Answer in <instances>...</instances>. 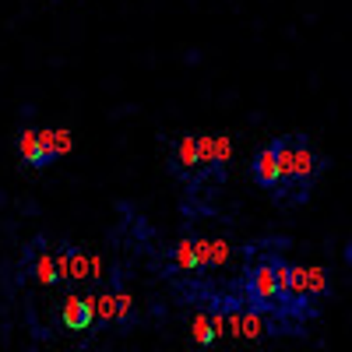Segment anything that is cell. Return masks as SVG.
Listing matches in <instances>:
<instances>
[{"instance_id": "cell-5", "label": "cell", "mask_w": 352, "mask_h": 352, "mask_svg": "<svg viewBox=\"0 0 352 352\" xmlns=\"http://www.w3.org/2000/svg\"><path fill=\"white\" fill-rule=\"evenodd\" d=\"M324 272L320 268H292V278H289V296L292 300H303V296H317L324 292Z\"/></svg>"}, {"instance_id": "cell-6", "label": "cell", "mask_w": 352, "mask_h": 352, "mask_svg": "<svg viewBox=\"0 0 352 352\" xmlns=\"http://www.w3.org/2000/svg\"><path fill=\"white\" fill-rule=\"evenodd\" d=\"M18 152H21V159L28 162V166H50V155H46V148H43V138H39V131H21V138H18Z\"/></svg>"}, {"instance_id": "cell-1", "label": "cell", "mask_w": 352, "mask_h": 352, "mask_svg": "<svg viewBox=\"0 0 352 352\" xmlns=\"http://www.w3.org/2000/svg\"><path fill=\"white\" fill-rule=\"evenodd\" d=\"M289 278H292V268L285 261H268V264H261V268H254L247 292L257 307H272V303L289 296Z\"/></svg>"}, {"instance_id": "cell-7", "label": "cell", "mask_w": 352, "mask_h": 352, "mask_svg": "<svg viewBox=\"0 0 352 352\" xmlns=\"http://www.w3.org/2000/svg\"><path fill=\"white\" fill-rule=\"evenodd\" d=\"M39 138H43V148H46L50 162L71 152V131H64V127H53V131L46 127V131H39Z\"/></svg>"}, {"instance_id": "cell-14", "label": "cell", "mask_w": 352, "mask_h": 352, "mask_svg": "<svg viewBox=\"0 0 352 352\" xmlns=\"http://www.w3.org/2000/svg\"><path fill=\"white\" fill-rule=\"evenodd\" d=\"M56 275H60V278H71V254H60V257H56Z\"/></svg>"}, {"instance_id": "cell-10", "label": "cell", "mask_w": 352, "mask_h": 352, "mask_svg": "<svg viewBox=\"0 0 352 352\" xmlns=\"http://www.w3.org/2000/svg\"><path fill=\"white\" fill-rule=\"evenodd\" d=\"M96 317H102V320H124L120 292H116V296H99V300H96Z\"/></svg>"}, {"instance_id": "cell-4", "label": "cell", "mask_w": 352, "mask_h": 352, "mask_svg": "<svg viewBox=\"0 0 352 352\" xmlns=\"http://www.w3.org/2000/svg\"><path fill=\"white\" fill-rule=\"evenodd\" d=\"M254 180H257L261 187L282 184V162H278V152H275V141L264 144V148L254 155Z\"/></svg>"}, {"instance_id": "cell-9", "label": "cell", "mask_w": 352, "mask_h": 352, "mask_svg": "<svg viewBox=\"0 0 352 352\" xmlns=\"http://www.w3.org/2000/svg\"><path fill=\"white\" fill-rule=\"evenodd\" d=\"M176 162H180V169H194L201 162V152H197V138H184L180 144H176Z\"/></svg>"}, {"instance_id": "cell-12", "label": "cell", "mask_w": 352, "mask_h": 352, "mask_svg": "<svg viewBox=\"0 0 352 352\" xmlns=\"http://www.w3.org/2000/svg\"><path fill=\"white\" fill-rule=\"evenodd\" d=\"M36 282L39 285H53L56 278H60V275H56V257H50V254H39L36 257Z\"/></svg>"}, {"instance_id": "cell-8", "label": "cell", "mask_w": 352, "mask_h": 352, "mask_svg": "<svg viewBox=\"0 0 352 352\" xmlns=\"http://www.w3.org/2000/svg\"><path fill=\"white\" fill-rule=\"evenodd\" d=\"M173 264H176V268H184V272H190V268H201L197 240H184V243H176V250H173Z\"/></svg>"}, {"instance_id": "cell-11", "label": "cell", "mask_w": 352, "mask_h": 352, "mask_svg": "<svg viewBox=\"0 0 352 352\" xmlns=\"http://www.w3.org/2000/svg\"><path fill=\"white\" fill-rule=\"evenodd\" d=\"M190 335H194V342H197V345H212V342L219 338V335H215V328H212V317H208V314H197V317H194Z\"/></svg>"}, {"instance_id": "cell-2", "label": "cell", "mask_w": 352, "mask_h": 352, "mask_svg": "<svg viewBox=\"0 0 352 352\" xmlns=\"http://www.w3.org/2000/svg\"><path fill=\"white\" fill-rule=\"evenodd\" d=\"M275 152H278V162H282V180H310L314 169H317V159L310 152V144L303 138H289V141H275Z\"/></svg>"}, {"instance_id": "cell-3", "label": "cell", "mask_w": 352, "mask_h": 352, "mask_svg": "<svg viewBox=\"0 0 352 352\" xmlns=\"http://www.w3.org/2000/svg\"><path fill=\"white\" fill-rule=\"evenodd\" d=\"M60 320H64V328H71V331H88V328H92V320H96V300L67 296L64 310H60Z\"/></svg>"}, {"instance_id": "cell-13", "label": "cell", "mask_w": 352, "mask_h": 352, "mask_svg": "<svg viewBox=\"0 0 352 352\" xmlns=\"http://www.w3.org/2000/svg\"><path fill=\"white\" fill-rule=\"evenodd\" d=\"M240 335H243V338H257V335H264V324H261V317H257L254 310L240 314Z\"/></svg>"}]
</instances>
